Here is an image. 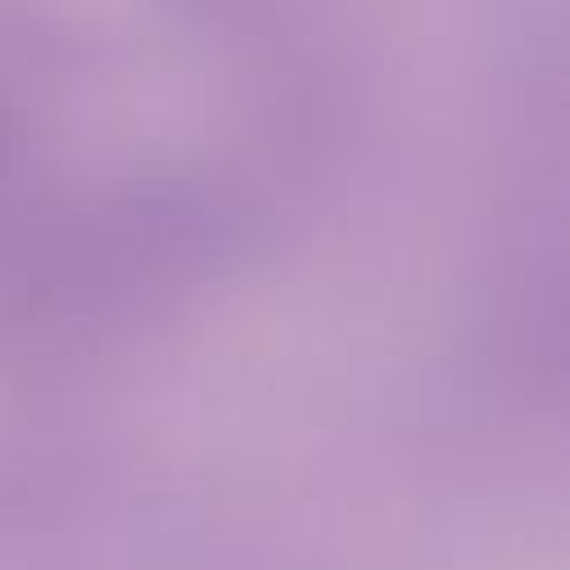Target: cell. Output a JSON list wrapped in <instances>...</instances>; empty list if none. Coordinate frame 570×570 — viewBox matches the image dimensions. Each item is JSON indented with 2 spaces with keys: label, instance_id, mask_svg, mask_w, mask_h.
Here are the masks:
<instances>
[{
  "label": "cell",
  "instance_id": "1",
  "mask_svg": "<svg viewBox=\"0 0 570 570\" xmlns=\"http://www.w3.org/2000/svg\"><path fill=\"white\" fill-rule=\"evenodd\" d=\"M4 147H9V129H4V116H0V165H4Z\"/></svg>",
  "mask_w": 570,
  "mask_h": 570
}]
</instances>
